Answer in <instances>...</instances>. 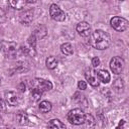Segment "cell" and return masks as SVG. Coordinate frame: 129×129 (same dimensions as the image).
<instances>
[{
    "label": "cell",
    "mask_w": 129,
    "mask_h": 129,
    "mask_svg": "<svg viewBox=\"0 0 129 129\" xmlns=\"http://www.w3.org/2000/svg\"><path fill=\"white\" fill-rule=\"evenodd\" d=\"M5 20H6V13L2 8H0V23L4 22Z\"/></svg>",
    "instance_id": "cell-22"
},
{
    "label": "cell",
    "mask_w": 129,
    "mask_h": 129,
    "mask_svg": "<svg viewBox=\"0 0 129 129\" xmlns=\"http://www.w3.org/2000/svg\"><path fill=\"white\" fill-rule=\"evenodd\" d=\"M92 64H93L94 68L98 67V66L100 64V59H99V57H97V56L93 57V58H92Z\"/></svg>",
    "instance_id": "cell-23"
},
{
    "label": "cell",
    "mask_w": 129,
    "mask_h": 129,
    "mask_svg": "<svg viewBox=\"0 0 129 129\" xmlns=\"http://www.w3.org/2000/svg\"><path fill=\"white\" fill-rule=\"evenodd\" d=\"M33 19V12L32 10H26L20 15V21L24 24H28Z\"/></svg>",
    "instance_id": "cell-13"
},
{
    "label": "cell",
    "mask_w": 129,
    "mask_h": 129,
    "mask_svg": "<svg viewBox=\"0 0 129 129\" xmlns=\"http://www.w3.org/2000/svg\"><path fill=\"white\" fill-rule=\"evenodd\" d=\"M39 110L42 113H47L51 110V103L48 101H42L39 104Z\"/></svg>",
    "instance_id": "cell-19"
},
{
    "label": "cell",
    "mask_w": 129,
    "mask_h": 129,
    "mask_svg": "<svg viewBox=\"0 0 129 129\" xmlns=\"http://www.w3.org/2000/svg\"><path fill=\"white\" fill-rule=\"evenodd\" d=\"M68 120L74 125H81L86 122V115L81 109H73L68 113Z\"/></svg>",
    "instance_id": "cell-2"
},
{
    "label": "cell",
    "mask_w": 129,
    "mask_h": 129,
    "mask_svg": "<svg viewBox=\"0 0 129 129\" xmlns=\"http://www.w3.org/2000/svg\"><path fill=\"white\" fill-rule=\"evenodd\" d=\"M113 88L117 91V92H121L124 88V82L122 79H117L115 80V82L113 83Z\"/></svg>",
    "instance_id": "cell-20"
},
{
    "label": "cell",
    "mask_w": 129,
    "mask_h": 129,
    "mask_svg": "<svg viewBox=\"0 0 129 129\" xmlns=\"http://www.w3.org/2000/svg\"><path fill=\"white\" fill-rule=\"evenodd\" d=\"M85 77H86L87 81L89 82V84H90L92 87L97 88V87L99 86L100 81H99L98 78H97L96 72H94L93 70H87V72H86V74H85Z\"/></svg>",
    "instance_id": "cell-9"
},
{
    "label": "cell",
    "mask_w": 129,
    "mask_h": 129,
    "mask_svg": "<svg viewBox=\"0 0 129 129\" xmlns=\"http://www.w3.org/2000/svg\"><path fill=\"white\" fill-rule=\"evenodd\" d=\"M45 63H46V67L49 69V70H54L56 67H57V59L54 57V56H48L45 60Z\"/></svg>",
    "instance_id": "cell-17"
},
{
    "label": "cell",
    "mask_w": 129,
    "mask_h": 129,
    "mask_svg": "<svg viewBox=\"0 0 129 129\" xmlns=\"http://www.w3.org/2000/svg\"><path fill=\"white\" fill-rule=\"evenodd\" d=\"M47 129H66V125L58 119H52L47 123Z\"/></svg>",
    "instance_id": "cell-12"
},
{
    "label": "cell",
    "mask_w": 129,
    "mask_h": 129,
    "mask_svg": "<svg viewBox=\"0 0 129 129\" xmlns=\"http://www.w3.org/2000/svg\"><path fill=\"white\" fill-rule=\"evenodd\" d=\"M110 68L114 74L119 75L122 73V71L124 69V60L119 56H115L110 61Z\"/></svg>",
    "instance_id": "cell-7"
},
{
    "label": "cell",
    "mask_w": 129,
    "mask_h": 129,
    "mask_svg": "<svg viewBox=\"0 0 129 129\" xmlns=\"http://www.w3.org/2000/svg\"><path fill=\"white\" fill-rule=\"evenodd\" d=\"M96 74H97V78H98V80L99 81H101L102 83H108L109 81H110V74L107 72V71H105V70H100V71H98V72H96Z\"/></svg>",
    "instance_id": "cell-16"
},
{
    "label": "cell",
    "mask_w": 129,
    "mask_h": 129,
    "mask_svg": "<svg viewBox=\"0 0 129 129\" xmlns=\"http://www.w3.org/2000/svg\"><path fill=\"white\" fill-rule=\"evenodd\" d=\"M111 26L117 30V31H124L128 28V21L127 19L123 18V17H119V16H115L111 19L110 21Z\"/></svg>",
    "instance_id": "cell-3"
},
{
    "label": "cell",
    "mask_w": 129,
    "mask_h": 129,
    "mask_svg": "<svg viewBox=\"0 0 129 129\" xmlns=\"http://www.w3.org/2000/svg\"><path fill=\"white\" fill-rule=\"evenodd\" d=\"M78 87H79V89H81V90H85V89H87V84H86V82H84V81H80V82L78 83Z\"/></svg>",
    "instance_id": "cell-24"
},
{
    "label": "cell",
    "mask_w": 129,
    "mask_h": 129,
    "mask_svg": "<svg viewBox=\"0 0 129 129\" xmlns=\"http://www.w3.org/2000/svg\"><path fill=\"white\" fill-rule=\"evenodd\" d=\"M124 124H125V121H124V120H121V121L119 122V125L116 127V129H122V127H123Z\"/></svg>",
    "instance_id": "cell-25"
},
{
    "label": "cell",
    "mask_w": 129,
    "mask_h": 129,
    "mask_svg": "<svg viewBox=\"0 0 129 129\" xmlns=\"http://www.w3.org/2000/svg\"><path fill=\"white\" fill-rule=\"evenodd\" d=\"M1 49H2V42L0 41V50H1Z\"/></svg>",
    "instance_id": "cell-29"
},
{
    "label": "cell",
    "mask_w": 129,
    "mask_h": 129,
    "mask_svg": "<svg viewBox=\"0 0 129 129\" xmlns=\"http://www.w3.org/2000/svg\"><path fill=\"white\" fill-rule=\"evenodd\" d=\"M60 50L66 55H71V54H73V51H74L72 44L71 43H68V42H66V43H63V44L60 45Z\"/></svg>",
    "instance_id": "cell-18"
},
{
    "label": "cell",
    "mask_w": 129,
    "mask_h": 129,
    "mask_svg": "<svg viewBox=\"0 0 129 129\" xmlns=\"http://www.w3.org/2000/svg\"><path fill=\"white\" fill-rule=\"evenodd\" d=\"M15 119H16V122L19 125H26L28 123V116H27L26 113H24L22 111H19V112L16 113Z\"/></svg>",
    "instance_id": "cell-14"
},
{
    "label": "cell",
    "mask_w": 129,
    "mask_h": 129,
    "mask_svg": "<svg viewBox=\"0 0 129 129\" xmlns=\"http://www.w3.org/2000/svg\"><path fill=\"white\" fill-rule=\"evenodd\" d=\"M77 31L78 33L83 36V37H87L91 35V25L86 22V21H81L77 24Z\"/></svg>",
    "instance_id": "cell-8"
},
{
    "label": "cell",
    "mask_w": 129,
    "mask_h": 129,
    "mask_svg": "<svg viewBox=\"0 0 129 129\" xmlns=\"http://www.w3.org/2000/svg\"><path fill=\"white\" fill-rule=\"evenodd\" d=\"M32 88L33 89H37L41 92H44V91H49L52 89V84L47 81V80H44V79H39V78H36L32 81Z\"/></svg>",
    "instance_id": "cell-5"
},
{
    "label": "cell",
    "mask_w": 129,
    "mask_h": 129,
    "mask_svg": "<svg viewBox=\"0 0 129 129\" xmlns=\"http://www.w3.org/2000/svg\"><path fill=\"white\" fill-rule=\"evenodd\" d=\"M19 89H20L21 92H24V91H25V85H24L23 83H21L20 86H19Z\"/></svg>",
    "instance_id": "cell-26"
},
{
    "label": "cell",
    "mask_w": 129,
    "mask_h": 129,
    "mask_svg": "<svg viewBox=\"0 0 129 129\" xmlns=\"http://www.w3.org/2000/svg\"><path fill=\"white\" fill-rule=\"evenodd\" d=\"M5 97V100L6 102L10 105V106H16L19 102V99H18V96L15 92H12V91H8L5 93L4 95Z\"/></svg>",
    "instance_id": "cell-10"
},
{
    "label": "cell",
    "mask_w": 129,
    "mask_h": 129,
    "mask_svg": "<svg viewBox=\"0 0 129 129\" xmlns=\"http://www.w3.org/2000/svg\"><path fill=\"white\" fill-rule=\"evenodd\" d=\"M0 129H13V128L10 127V126H2Z\"/></svg>",
    "instance_id": "cell-27"
},
{
    "label": "cell",
    "mask_w": 129,
    "mask_h": 129,
    "mask_svg": "<svg viewBox=\"0 0 129 129\" xmlns=\"http://www.w3.org/2000/svg\"><path fill=\"white\" fill-rule=\"evenodd\" d=\"M2 109H3V102H2V100L0 99V112L2 111Z\"/></svg>",
    "instance_id": "cell-28"
},
{
    "label": "cell",
    "mask_w": 129,
    "mask_h": 129,
    "mask_svg": "<svg viewBox=\"0 0 129 129\" xmlns=\"http://www.w3.org/2000/svg\"><path fill=\"white\" fill-rule=\"evenodd\" d=\"M26 4H28V3H27V1H24V0H10V1H8V5L14 9H17V10L22 9Z\"/></svg>",
    "instance_id": "cell-15"
},
{
    "label": "cell",
    "mask_w": 129,
    "mask_h": 129,
    "mask_svg": "<svg viewBox=\"0 0 129 129\" xmlns=\"http://www.w3.org/2000/svg\"><path fill=\"white\" fill-rule=\"evenodd\" d=\"M91 44L99 50H104L110 45V36L103 30H96L91 34Z\"/></svg>",
    "instance_id": "cell-1"
},
{
    "label": "cell",
    "mask_w": 129,
    "mask_h": 129,
    "mask_svg": "<svg viewBox=\"0 0 129 129\" xmlns=\"http://www.w3.org/2000/svg\"><path fill=\"white\" fill-rule=\"evenodd\" d=\"M49 14H50V17L55 21H64V19H66L64 12L56 4H51L50 5Z\"/></svg>",
    "instance_id": "cell-6"
},
{
    "label": "cell",
    "mask_w": 129,
    "mask_h": 129,
    "mask_svg": "<svg viewBox=\"0 0 129 129\" xmlns=\"http://www.w3.org/2000/svg\"><path fill=\"white\" fill-rule=\"evenodd\" d=\"M2 48H3V50H4V53H5L6 58H9V59L15 58L16 53H17L16 43H14V42H12V41L3 42V43H2Z\"/></svg>",
    "instance_id": "cell-4"
},
{
    "label": "cell",
    "mask_w": 129,
    "mask_h": 129,
    "mask_svg": "<svg viewBox=\"0 0 129 129\" xmlns=\"http://www.w3.org/2000/svg\"><path fill=\"white\" fill-rule=\"evenodd\" d=\"M21 49H22V52L24 54L28 55V56H34L35 55V46L30 44V43H28V42L23 44Z\"/></svg>",
    "instance_id": "cell-11"
},
{
    "label": "cell",
    "mask_w": 129,
    "mask_h": 129,
    "mask_svg": "<svg viewBox=\"0 0 129 129\" xmlns=\"http://www.w3.org/2000/svg\"><path fill=\"white\" fill-rule=\"evenodd\" d=\"M42 93H43V92H41V91H39V90H37V89H33V88H32V90H31V99H32L34 102L38 101V100L41 98Z\"/></svg>",
    "instance_id": "cell-21"
}]
</instances>
